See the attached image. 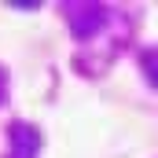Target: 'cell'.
Returning a JSON list of instances; mask_svg holds the SVG:
<instances>
[{
    "mask_svg": "<svg viewBox=\"0 0 158 158\" xmlns=\"http://www.w3.org/2000/svg\"><path fill=\"white\" fill-rule=\"evenodd\" d=\"M140 66H143V77L158 88V48H143L140 52Z\"/></svg>",
    "mask_w": 158,
    "mask_h": 158,
    "instance_id": "3957f363",
    "label": "cell"
},
{
    "mask_svg": "<svg viewBox=\"0 0 158 158\" xmlns=\"http://www.w3.org/2000/svg\"><path fill=\"white\" fill-rule=\"evenodd\" d=\"M4 99H7V70L0 66V107H4Z\"/></svg>",
    "mask_w": 158,
    "mask_h": 158,
    "instance_id": "277c9868",
    "label": "cell"
},
{
    "mask_svg": "<svg viewBox=\"0 0 158 158\" xmlns=\"http://www.w3.org/2000/svg\"><path fill=\"white\" fill-rule=\"evenodd\" d=\"M63 19L77 40H92L110 22V7L107 4H63Z\"/></svg>",
    "mask_w": 158,
    "mask_h": 158,
    "instance_id": "6da1fadb",
    "label": "cell"
},
{
    "mask_svg": "<svg viewBox=\"0 0 158 158\" xmlns=\"http://www.w3.org/2000/svg\"><path fill=\"white\" fill-rule=\"evenodd\" d=\"M40 155V132L30 121L7 125V158H37Z\"/></svg>",
    "mask_w": 158,
    "mask_h": 158,
    "instance_id": "7a4b0ae2",
    "label": "cell"
}]
</instances>
